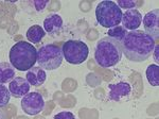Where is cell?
Wrapping results in <instances>:
<instances>
[{"mask_svg": "<svg viewBox=\"0 0 159 119\" xmlns=\"http://www.w3.org/2000/svg\"><path fill=\"white\" fill-rule=\"evenodd\" d=\"M15 78V68L10 63H0V84L10 83Z\"/></svg>", "mask_w": 159, "mask_h": 119, "instance_id": "15", "label": "cell"}, {"mask_svg": "<svg viewBox=\"0 0 159 119\" xmlns=\"http://www.w3.org/2000/svg\"><path fill=\"white\" fill-rule=\"evenodd\" d=\"M147 79L152 86H158L159 85V66L157 64H152L147 68L145 71Z\"/></svg>", "mask_w": 159, "mask_h": 119, "instance_id": "16", "label": "cell"}, {"mask_svg": "<svg viewBox=\"0 0 159 119\" xmlns=\"http://www.w3.org/2000/svg\"><path fill=\"white\" fill-rule=\"evenodd\" d=\"M30 87L31 85L25 78L15 77L9 83V92L14 98H24L30 93Z\"/></svg>", "mask_w": 159, "mask_h": 119, "instance_id": "11", "label": "cell"}, {"mask_svg": "<svg viewBox=\"0 0 159 119\" xmlns=\"http://www.w3.org/2000/svg\"><path fill=\"white\" fill-rule=\"evenodd\" d=\"M46 79H47V74L39 66L32 67L25 74V80L32 86H40L46 82Z\"/></svg>", "mask_w": 159, "mask_h": 119, "instance_id": "13", "label": "cell"}, {"mask_svg": "<svg viewBox=\"0 0 159 119\" xmlns=\"http://www.w3.org/2000/svg\"><path fill=\"white\" fill-rule=\"evenodd\" d=\"M122 48L120 42L108 36L102 37L94 49V60L97 64L104 68L117 65L122 59Z\"/></svg>", "mask_w": 159, "mask_h": 119, "instance_id": "2", "label": "cell"}, {"mask_svg": "<svg viewBox=\"0 0 159 119\" xmlns=\"http://www.w3.org/2000/svg\"><path fill=\"white\" fill-rule=\"evenodd\" d=\"M64 61L61 49L56 45L48 44L37 50V63L43 70H55Z\"/></svg>", "mask_w": 159, "mask_h": 119, "instance_id": "5", "label": "cell"}, {"mask_svg": "<svg viewBox=\"0 0 159 119\" xmlns=\"http://www.w3.org/2000/svg\"><path fill=\"white\" fill-rule=\"evenodd\" d=\"M53 119H75V116L73 115V113L68 112V111H63L54 115Z\"/></svg>", "mask_w": 159, "mask_h": 119, "instance_id": "20", "label": "cell"}, {"mask_svg": "<svg viewBox=\"0 0 159 119\" xmlns=\"http://www.w3.org/2000/svg\"><path fill=\"white\" fill-rule=\"evenodd\" d=\"M159 46L156 44V46H155V49H154V51H153V54H154V58H155V61H156V63H158V52H159Z\"/></svg>", "mask_w": 159, "mask_h": 119, "instance_id": "22", "label": "cell"}, {"mask_svg": "<svg viewBox=\"0 0 159 119\" xmlns=\"http://www.w3.org/2000/svg\"><path fill=\"white\" fill-rule=\"evenodd\" d=\"M45 35H46L45 30H43V28L39 25L31 26L27 31V34H25L30 44L40 43L43 40V38L45 37Z\"/></svg>", "mask_w": 159, "mask_h": 119, "instance_id": "14", "label": "cell"}, {"mask_svg": "<svg viewBox=\"0 0 159 119\" xmlns=\"http://www.w3.org/2000/svg\"><path fill=\"white\" fill-rule=\"evenodd\" d=\"M117 6L120 9H136V1H134V0H119L117 2Z\"/></svg>", "mask_w": 159, "mask_h": 119, "instance_id": "19", "label": "cell"}, {"mask_svg": "<svg viewBox=\"0 0 159 119\" xmlns=\"http://www.w3.org/2000/svg\"><path fill=\"white\" fill-rule=\"evenodd\" d=\"M122 53L132 62H144L153 54L156 43L153 37L141 30L127 32L120 42Z\"/></svg>", "mask_w": 159, "mask_h": 119, "instance_id": "1", "label": "cell"}, {"mask_svg": "<svg viewBox=\"0 0 159 119\" xmlns=\"http://www.w3.org/2000/svg\"><path fill=\"white\" fill-rule=\"evenodd\" d=\"M10 64L18 71H28L37 62V49L32 44L20 40L13 45L9 53Z\"/></svg>", "mask_w": 159, "mask_h": 119, "instance_id": "3", "label": "cell"}, {"mask_svg": "<svg viewBox=\"0 0 159 119\" xmlns=\"http://www.w3.org/2000/svg\"><path fill=\"white\" fill-rule=\"evenodd\" d=\"M142 24L144 32L153 37L154 40H157L159 37V10L155 9L148 12L142 17Z\"/></svg>", "mask_w": 159, "mask_h": 119, "instance_id": "9", "label": "cell"}, {"mask_svg": "<svg viewBox=\"0 0 159 119\" xmlns=\"http://www.w3.org/2000/svg\"><path fill=\"white\" fill-rule=\"evenodd\" d=\"M121 24L125 30H137L140 27V25L142 24V15L137 9L126 10L124 13H122Z\"/></svg>", "mask_w": 159, "mask_h": 119, "instance_id": "10", "label": "cell"}, {"mask_svg": "<svg viewBox=\"0 0 159 119\" xmlns=\"http://www.w3.org/2000/svg\"><path fill=\"white\" fill-rule=\"evenodd\" d=\"M96 17L99 25L110 29L121 24L122 10L117 6L116 2L104 0L96 7Z\"/></svg>", "mask_w": 159, "mask_h": 119, "instance_id": "4", "label": "cell"}, {"mask_svg": "<svg viewBox=\"0 0 159 119\" xmlns=\"http://www.w3.org/2000/svg\"><path fill=\"white\" fill-rule=\"evenodd\" d=\"M63 56L69 64L80 65L84 63L88 58L89 48L82 40H69L63 44L61 47Z\"/></svg>", "mask_w": 159, "mask_h": 119, "instance_id": "6", "label": "cell"}, {"mask_svg": "<svg viewBox=\"0 0 159 119\" xmlns=\"http://www.w3.org/2000/svg\"><path fill=\"white\" fill-rule=\"evenodd\" d=\"M108 99L111 101H122L132 95L133 86L130 83L125 81L118 82L115 84L108 85Z\"/></svg>", "mask_w": 159, "mask_h": 119, "instance_id": "8", "label": "cell"}, {"mask_svg": "<svg viewBox=\"0 0 159 119\" xmlns=\"http://www.w3.org/2000/svg\"><path fill=\"white\" fill-rule=\"evenodd\" d=\"M10 100H11V94L9 92V88L3 84H0V108L7 107Z\"/></svg>", "mask_w": 159, "mask_h": 119, "instance_id": "18", "label": "cell"}, {"mask_svg": "<svg viewBox=\"0 0 159 119\" xmlns=\"http://www.w3.org/2000/svg\"><path fill=\"white\" fill-rule=\"evenodd\" d=\"M21 108L25 114L30 116L38 115L45 108V100L39 93H28L21 100Z\"/></svg>", "mask_w": 159, "mask_h": 119, "instance_id": "7", "label": "cell"}, {"mask_svg": "<svg viewBox=\"0 0 159 119\" xmlns=\"http://www.w3.org/2000/svg\"><path fill=\"white\" fill-rule=\"evenodd\" d=\"M48 0H36V1H33V6H34L35 10L37 12H40L42 10H43L46 7V6L48 4Z\"/></svg>", "mask_w": 159, "mask_h": 119, "instance_id": "21", "label": "cell"}, {"mask_svg": "<svg viewBox=\"0 0 159 119\" xmlns=\"http://www.w3.org/2000/svg\"><path fill=\"white\" fill-rule=\"evenodd\" d=\"M64 26L63 18L61 15L52 13V14L48 15L43 20V30L45 32L49 33L50 35H55L57 34L60 31H61Z\"/></svg>", "mask_w": 159, "mask_h": 119, "instance_id": "12", "label": "cell"}, {"mask_svg": "<svg viewBox=\"0 0 159 119\" xmlns=\"http://www.w3.org/2000/svg\"><path fill=\"white\" fill-rule=\"evenodd\" d=\"M127 34V30H125L122 26H117V27L110 28L107 32V35L110 38H114V40H118V42H121L123 38L125 37V35Z\"/></svg>", "mask_w": 159, "mask_h": 119, "instance_id": "17", "label": "cell"}, {"mask_svg": "<svg viewBox=\"0 0 159 119\" xmlns=\"http://www.w3.org/2000/svg\"><path fill=\"white\" fill-rule=\"evenodd\" d=\"M0 119H6V116H4V114L2 111H0Z\"/></svg>", "mask_w": 159, "mask_h": 119, "instance_id": "23", "label": "cell"}]
</instances>
